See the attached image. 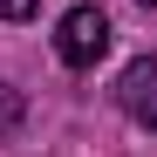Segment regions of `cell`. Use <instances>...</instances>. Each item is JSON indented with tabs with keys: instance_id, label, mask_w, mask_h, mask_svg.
I'll return each mask as SVG.
<instances>
[{
	"instance_id": "cell-1",
	"label": "cell",
	"mask_w": 157,
	"mask_h": 157,
	"mask_svg": "<svg viewBox=\"0 0 157 157\" xmlns=\"http://www.w3.org/2000/svg\"><path fill=\"white\" fill-rule=\"evenodd\" d=\"M55 55L68 68H96L102 55H109V14L102 7H68L62 28H55Z\"/></svg>"
},
{
	"instance_id": "cell-2",
	"label": "cell",
	"mask_w": 157,
	"mask_h": 157,
	"mask_svg": "<svg viewBox=\"0 0 157 157\" xmlns=\"http://www.w3.org/2000/svg\"><path fill=\"white\" fill-rule=\"evenodd\" d=\"M116 102H123V116H130V123L157 130V55H137V62L116 75Z\"/></svg>"
},
{
	"instance_id": "cell-3",
	"label": "cell",
	"mask_w": 157,
	"mask_h": 157,
	"mask_svg": "<svg viewBox=\"0 0 157 157\" xmlns=\"http://www.w3.org/2000/svg\"><path fill=\"white\" fill-rule=\"evenodd\" d=\"M21 123H28V102H21V89H7V82H0V137H14Z\"/></svg>"
},
{
	"instance_id": "cell-4",
	"label": "cell",
	"mask_w": 157,
	"mask_h": 157,
	"mask_svg": "<svg viewBox=\"0 0 157 157\" xmlns=\"http://www.w3.org/2000/svg\"><path fill=\"white\" fill-rule=\"evenodd\" d=\"M34 7H41V0H0V21H28Z\"/></svg>"
},
{
	"instance_id": "cell-5",
	"label": "cell",
	"mask_w": 157,
	"mask_h": 157,
	"mask_svg": "<svg viewBox=\"0 0 157 157\" xmlns=\"http://www.w3.org/2000/svg\"><path fill=\"white\" fill-rule=\"evenodd\" d=\"M144 7H157V0H144Z\"/></svg>"
}]
</instances>
